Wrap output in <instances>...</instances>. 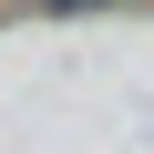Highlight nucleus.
I'll return each instance as SVG.
<instances>
[{"mask_svg": "<svg viewBox=\"0 0 154 154\" xmlns=\"http://www.w3.org/2000/svg\"><path fill=\"white\" fill-rule=\"evenodd\" d=\"M41 11H72V0H41Z\"/></svg>", "mask_w": 154, "mask_h": 154, "instance_id": "nucleus-1", "label": "nucleus"}, {"mask_svg": "<svg viewBox=\"0 0 154 154\" xmlns=\"http://www.w3.org/2000/svg\"><path fill=\"white\" fill-rule=\"evenodd\" d=\"M72 11H82V0H72Z\"/></svg>", "mask_w": 154, "mask_h": 154, "instance_id": "nucleus-2", "label": "nucleus"}]
</instances>
